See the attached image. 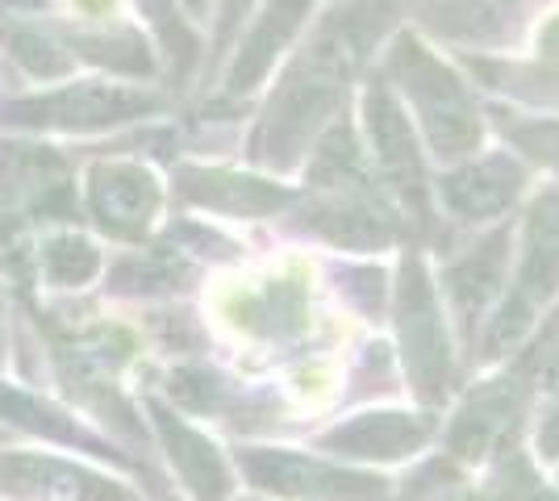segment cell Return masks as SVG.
Here are the masks:
<instances>
[{
  "label": "cell",
  "mask_w": 559,
  "mask_h": 501,
  "mask_svg": "<svg viewBox=\"0 0 559 501\" xmlns=\"http://www.w3.org/2000/svg\"><path fill=\"white\" fill-rule=\"evenodd\" d=\"M510 143L518 151H526L538 164L556 167L559 171V121L556 118H501Z\"/></svg>",
  "instance_id": "22"
},
{
  "label": "cell",
  "mask_w": 559,
  "mask_h": 501,
  "mask_svg": "<svg viewBox=\"0 0 559 501\" xmlns=\"http://www.w3.org/2000/svg\"><path fill=\"white\" fill-rule=\"evenodd\" d=\"M185 276V267L180 263L164 260V255H146V260H126L117 267V288H171L176 281Z\"/></svg>",
  "instance_id": "23"
},
{
  "label": "cell",
  "mask_w": 559,
  "mask_h": 501,
  "mask_svg": "<svg viewBox=\"0 0 559 501\" xmlns=\"http://www.w3.org/2000/svg\"><path fill=\"white\" fill-rule=\"evenodd\" d=\"M75 9H80V13H88V17H100V13H109V9H114V0H75Z\"/></svg>",
  "instance_id": "27"
},
{
  "label": "cell",
  "mask_w": 559,
  "mask_h": 501,
  "mask_svg": "<svg viewBox=\"0 0 559 501\" xmlns=\"http://www.w3.org/2000/svg\"><path fill=\"white\" fill-rule=\"evenodd\" d=\"M155 109H159V100L142 88L84 80V84H63L55 93L9 100L0 109V121L29 126V130H105V126H121L142 114H155Z\"/></svg>",
  "instance_id": "5"
},
{
  "label": "cell",
  "mask_w": 559,
  "mask_h": 501,
  "mask_svg": "<svg viewBox=\"0 0 559 501\" xmlns=\"http://www.w3.org/2000/svg\"><path fill=\"white\" fill-rule=\"evenodd\" d=\"M151 418H155V430L164 439L167 455L176 464V473L185 477L188 493L197 501H226L230 498V468L222 452L213 448L201 430H192L188 422H180L171 409H164L159 402H146Z\"/></svg>",
  "instance_id": "10"
},
{
  "label": "cell",
  "mask_w": 559,
  "mask_h": 501,
  "mask_svg": "<svg viewBox=\"0 0 559 501\" xmlns=\"http://www.w3.org/2000/svg\"><path fill=\"white\" fill-rule=\"evenodd\" d=\"M185 4L192 17H205V13H210V0H185Z\"/></svg>",
  "instance_id": "28"
},
{
  "label": "cell",
  "mask_w": 559,
  "mask_h": 501,
  "mask_svg": "<svg viewBox=\"0 0 559 501\" xmlns=\"http://www.w3.org/2000/svg\"><path fill=\"white\" fill-rule=\"evenodd\" d=\"M389 72L401 84V93L409 96V105L418 109L421 126H426V139H430V146L443 159H460V155L476 151V143H480V118H476V105H472V96H467L460 75L443 68L409 34H401L393 43Z\"/></svg>",
  "instance_id": "2"
},
{
  "label": "cell",
  "mask_w": 559,
  "mask_h": 501,
  "mask_svg": "<svg viewBox=\"0 0 559 501\" xmlns=\"http://www.w3.org/2000/svg\"><path fill=\"white\" fill-rule=\"evenodd\" d=\"M71 47L80 50L84 59H93L109 72H126V75H151L155 72V59L142 43L139 29L130 25H114V29H100V34H75Z\"/></svg>",
  "instance_id": "19"
},
{
  "label": "cell",
  "mask_w": 559,
  "mask_h": 501,
  "mask_svg": "<svg viewBox=\"0 0 559 501\" xmlns=\"http://www.w3.org/2000/svg\"><path fill=\"white\" fill-rule=\"evenodd\" d=\"M247 4H251V0H226V4H222V34H217V43L230 38L234 25L242 22V13H247Z\"/></svg>",
  "instance_id": "25"
},
{
  "label": "cell",
  "mask_w": 559,
  "mask_h": 501,
  "mask_svg": "<svg viewBox=\"0 0 559 501\" xmlns=\"http://www.w3.org/2000/svg\"><path fill=\"white\" fill-rule=\"evenodd\" d=\"M435 422L426 414H364L347 427H334L322 439L326 448L347 455H376V460H396V455L418 452L430 439Z\"/></svg>",
  "instance_id": "15"
},
{
  "label": "cell",
  "mask_w": 559,
  "mask_h": 501,
  "mask_svg": "<svg viewBox=\"0 0 559 501\" xmlns=\"http://www.w3.org/2000/svg\"><path fill=\"white\" fill-rule=\"evenodd\" d=\"M0 498L9 501H134L130 489L84 464L38 452H0Z\"/></svg>",
  "instance_id": "8"
},
{
  "label": "cell",
  "mask_w": 559,
  "mask_h": 501,
  "mask_svg": "<svg viewBox=\"0 0 559 501\" xmlns=\"http://www.w3.org/2000/svg\"><path fill=\"white\" fill-rule=\"evenodd\" d=\"M309 4H313V0H267V4H263V13L255 17L251 34H247L242 47H238V59H234L230 80H226L230 93H251L259 80L272 72L276 55L288 47L293 34L301 29Z\"/></svg>",
  "instance_id": "14"
},
{
  "label": "cell",
  "mask_w": 559,
  "mask_h": 501,
  "mask_svg": "<svg viewBox=\"0 0 559 501\" xmlns=\"http://www.w3.org/2000/svg\"><path fill=\"white\" fill-rule=\"evenodd\" d=\"M100 272V251L84 235H55L43 242V276L55 288H84Z\"/></svg>",
  "instance_id": "20"
},
{
  "label": "cell",
  "mask_w": 559,
  "mask_h": 501,
  "mask_svg": "<svg viewBox=\"0 0 559 501\" xmlns=\"http://www.w3.org/2000/svg\"><path fill=\"white\" fill-rule=\"evenodd\" d=\"M0 414L22 430H34V434H47V439H63V443H88L96 448L93 434L80 427L75 418H68L59 406H50L43 397L25 393V389H13V384L0 381Z\"/></svg>",
  "instance_id": "18"
},
{
  "label": "cell",
  "mask_w": 559,
  "mask_h": 501,
  "mask_svg": "<svg viewBox=\"0 0 559 501\" xmlns=\"http://www.w3.org/2000/svg\"><path fill=\"white\" fill-rule=\"evenodd\" d=\"M171 393L192 409H213L217 402H222V384L213 381L210 372H201V368L176 372V377H171Z\"/></svg>",
  "instance_id": "24"
},
{
  "label": "cell",
  "mask_w": 559,
  "mask_h": 501,
  "mask_svg": "<svg viewBox=\"0 0 559 501\" xmlns=\"http://www.w3.org/2000/svg\"><path fill=\"white\" fill-rule=\"evenodd\" d=\"M506 251H510V235L492 230L489 239H480L467 255L447 267V293L455 301V313L464 322V334H476V322L485 318L489 301L497 297V288L506 281Z\"/></svg>",
  "instance_id": "12"
},
{
  "label": "cell",
  "mask_w": 559,
  "mask_h": 501,
  "mask_svg": "<svg viewBox=\"0 0 559 501\" xmlns=\"http://www.w3.org/2000/svg\"><path fill=\"white\" fill-rule=\"evenodd\" d=\"M522 184H526L522 164H513L510 155H489L464 171H451L443 180V201L467 222H480V217L506 214Z\"/></svg>",
  "instance_id": "13"
},
{
  "label": "cell",
  "mask_w": 559,
  "mask_h": 501,
  "mask_svg": "<svg viewBox=\"0 0 559 501\" xmlns=\"http://www.w3.org/2000/svg\"><path fill=\"white\" fill-rule=\"evenodd\" d=\"M242 473L247 480L293 501H380L384 498V480L368 473H350L334 468L322 460H309L301 452H280V448H242Z\"/></svg>",
  "instance_id": "6"
},
{
  "label": "cell",
  "mask_w": 559,
  "mask_h": 501,
  "mask_svg": "<svg viewBox=\"0 0 559 501\" xmlns=\"http://www.w3.org/2000/svg\"><path fill=\"white\" fill-rule=\"evenodd\" d=\"M396 331L405 347L409 381L426 402H443L451 384V343L447 322L439 310V297L430 285V272L418 255L401 260V285H396Z\"/></svg>",
  "instance_id": "4"
},
{
  "label": "cell",
  "mask_w": 559,
  "mask_h": 501,
  "mask_svg": "<svg viewBox=\"0 0 559 501\" xmlns=\"http://www.w3.org/2000/svg\"><path fill=\"white\" fill-rule=\"evenodd\" d=\"M230 318L251 334L288 338V334H297L305 326V293L297 281H272L263 293L234 297Z\"/></svg>",
  "instance_id": "16"
},
{
  "label": "cell",
  "mask_w": 559,
  "mask_h": 501,
  "mask_svg": "<svg viewBox=\"0 0 559 501\" xmlns=\"http://www.w3.org/2000/svg\"><path fill=\"white\" fill-rule=\"evenodd\" d=\"M4 47L13 55V63L34 80H63L71 72L68 50L34 25H4Z\"/></svg>",
  "instance_id": "21"
},
{
  "label": "cell",
  "mask_w": 559,
  "mask_h": 501,
  "mask_svg": "<svg viewBox=\"0 0 559 501\" xmlns=\"http://www.w3.org/2000/svg\"><path fill=\"white\" fill-rule=\"evenodd\" d=\"M518 389H522V384L510 381V377H506V381H492L489 389H480V393L464 406L455 430H451V448H455L460 455L485 452L489 439L506 427V418H510L513 406H518Z\"/></svg>",
  "instance_id": "17"
},
{
  "label": "cell",
  "mask_w": 559,
  "mask_h": 501,
  "mask_svg": "<svg viewBox=\"0 0 559 501\" xmlns=\"http://www.w3.org/2000/svg\"><path fill=\"white\" fill-rule=\"evenodd\" d=\"M543 55H547V63L559 68V22L547 25V34H543Z\"/></svg>",
  "instance_id": "26"
},
{
  "label": "cell",
  "mask_w": 559,
  "mask_h": 501,
  "mask_svg": "<svg viewBox=\"0 0 559 501\" xmlns=\"http://www.w3.org/2000/svg\"><path fill=\"white\" fill-rule=\"evenodd\" d=\"M364 118H368V134H372L376 164L384 171V180L396 189L405 214L418 226H430V192H426V167H421L418 143L409 118L401 114L396 96L384 84H372L364 96Z\"/></svg>",
  "instance_id": "7"
},
{
  "label": "cell",
  "mask_w": 559,
  "mask_h": 501,
  "mask_svg": "<svg viewBox=\"0 0 559 501\" xmlns=\"http://www.w3.org/2000/svg\"><path fill=\"white\" fill-rule=\"evenodd\" d=\"M159 180L142 164H96L88 171V210H93L96 226L109 230L117 239H139L151 230V222L159 214Z\"/></svg>",
  "instance_id": "9"
},
{
  "label": "cell",
  "mask_w": 559,
  "mask_h": 501,
  "mask_svg": "<svg viewBox=\"0 0 559 501\" xmlns=\"http://www.w3.org/2000/svg\"><path fill=\"white\" fill-rule=\"evenodd\" d=\"M343 96H347V55H343V43L322 38L284 75L276 100L251 143V155L272 167L297 164L305 143L343 105Z\"/></svg>",
  "instance_id": "1"
},
{
  "label": "cell",
  "mask_w": 559,
  "mask_h": 501,
  "mask_svg": "<svg viewBox=\"0 0 559 501\" xmlns=\"http://www.w3.org/2000/svg\"><path fill=\"white\" fill-rule=\"evenodd\" d=\"M176 184H180V196L192 201V205H205V210L234 217H263L276 214L280 205H288V192L280 184H267V180H255V176H238V171L180 167Z\"/></svg>",
  "instance_id": "11"
},
{
  "label": "cell",
  "mask_w": 559,
  "mask_h": 501,
  "mask_svg": "<svg viewBox=\"0 0 559 501\" xmlns=\"http://www.w3.org/2000/svg\"><path fill=\"white\" fill-rule=\"evenodd\" d=\"M559 293V189H547L535 196L526 214V247H522V267H518V288L501 313L492 318L485 356H501L522 334L531 331L535 313Z\"/></svg>",
  "instance_id": "3"
}]
</instances>
